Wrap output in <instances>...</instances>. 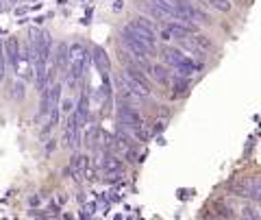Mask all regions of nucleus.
Returning a JSON list of instances; mask_svg holds the SVG:
<instances>
[{
	"label": "nucleus",
	"instance_id": "f257e3e1",
	"mask_svg": "<svg viewBox=\"0 0 261 220\" xmlns=\"http://www.w3.org/2000/svg\"><path fill=\"white\" fill-rule=\"evenodd\" d=\"M92 51H87V46L81 42H74L70 46V66H68V85L74 87L81 79L85 77L87 68L92 66Z\"/></svg>",
	"mask_w": 261,
	"mask_h": 220
},
{
	"label": "nucleus",
	"instance_id": "f03ea898",
	"mask_svg": "<svg viewBox=\"0 0 261 220\" xmlns=\"http://www.w3.org/2000/svg\"><path fill=\"white\" fill-rule=\"evenodd\" d=\"M122 31L128 33V35H133V37H137V39H142L146 46H150L152 51H154V29L144 18H137L133 22H128Z\"/></svg>",
	"mask_w": 261,
	"mask_h": 220
},
{
	"label": "nucleus",
	"instance_id": "7ed1b4c3",
	"mask_svg": "<svg viewBox=\"0 0 261 220\" xmlns=\"http://www.w3.org/2000/svg\"><path fill=\"white\" fill-rule=\"evenodd\" d=\"M176 3V9H178V20H185V22H202V24H209V15L205 11H200L198 7H194L192 3L187 0H174Z\"/></svg>",
	"mask_w": 261,
	"mask_h": 220
},
{
	"label": "nucleus",
	"instance_id": "20e7f679",
	"mask_svg": "<svg viewBox=\"0 0 261 220\" xmlns=\"http://www.w3.org/2000/svg\"><path fill=\"white\" fill-rule=\"evenodd\" d=\"M81 122L76 118V111H70L68 118H65V144L76 149L79 142H81Z\"/></svg>",
	"mask_w": 261,
	"mask_h": 220
},
{
	"label": "nucleus",
	"instance_id": "39448f33",
	"mask_svg": "<svg viewBox=\"0 0 261 220\" xmlns=\"http://www.w3.org/2000/svg\"><path fill=\"white\" fill-rule=\"evenodd\" d=\"M72 175L74 179H94V168H92V159L87 155H76L72 159Z\"/></svg>",
	"mask_w": 261,
	"mask_h": 220
},
{
	"label": "nucleus",
	"instance_id": "423d86ee",
	"mask_svg": "<svg viewBox=\"0 0 261 220\" xmlns=\"http://www.w3.org/2000/svg\"><path fill=\"white\" fill-rule=\"evenodd\" d=\"M100 166L105 170V175H107V179H120L122 173H124V166H122V161L116 157V155H111V153H105V157L100 161Z\"/></svg>",
	"mask_w": 261,
	"mask_h": 220
},
{
	"label": "nucleus",
	"instance_id": "0eeeda50",
	"mask_svg": "<svg viewBox=\"0 0 261 220\" xmlns=\"http://www.w3.org/2000/svg\"><path fill=\"white\" fill-rule=\"evenodd\" d=\"M53 63L57 66V70H63L68 72V66H70V46L65 42H59L55 46L53 51Z\"/></svg>",
	"mask_w": 261,
	"mask_h": 220
},
{
	"label": "nucleus",
	"instance_id": "6e6552de",
	"mask_svg": "<svg viewBox=\"0 0 261 220\" xmlns=\"http://www.w3.org/2000/svg\"><path fill=\"white\" fill-rule=\"evenodd\" d=\"M5 55H7V63L15 70L18 68V63H20V55H22V44L18 42L15 37H9L5 42Z\"/></svg>",
	"mask_w": 261,
	"mask_h": 220
},
{
	"label": "nucleus",
	"instance_id": "1a4fd4ad",
	"mask_svg": "<svg viewBox=\"0 0 261 220\" xmlns=\"http://www.w3.org/2000/svg\"><path fill=\"white\" fill-rule=\"evenodd\" d=\"M92 61H94L96 70L100 72V77H102V75H109V72H111V61H109V55L105 53L102 48H94V51H92Z\"/></svg>",
	"mask_w": 261,
	"mask_h": 220
},
{
	"label": "nucleus",
	"instance_id": "9d476101",
	"mask_svg": "<svg viewBox=\"0 0 261 220\" xmlns=\"http://www.w3.org/2000/svg\"><path fill=\"white\" fill-rule=\"evenodd\" d=\"M252 187H255V181H252V179H244V181L233 183V192L238 194V197L252 199Z\"/></svg>",
	"mask_w": 261,
	"mask_h": 220
},
{
	"label": "nucleus",
	"instance_id": "9b49d317",
	"mask_svg": "<svg viewBox=\"0 0 261 220\" xmlns=\"http://www.w3.org/2000/svg\"><path fill=\"white\" fill-rule=\"evenodd\" d=\"M74 111H76V118L81 122V127H85L87 125V116H89V99H87V94L81 96V101H79Z\"/></svg>",
	"mask_w": 261,
	"mask_h": 220
},
{
	"label": "nucleus",
	"instance_id": "f8f14e48",
	"mask_svg": "<svg viewBox=\"0 0 261 220\" xmlns=\"http://www.w3.org/2000/svg\"><path fill=\"white\" fill-rule=\"evenodd\" d=\"M148 70H150L152 79L157 81L159 85H170V83H172V79H170V72H168L166 68H163V66H150Z\"/></svg>",
	"mask_w": 261,
	"mask_h": 220
},
{
	"label": "nucleus",
	"instance_id": "ddd939ff",
	"mask_svg": "<svg viewBox=\"0 0 261 220\" xmlns=\"http://www.w3.org/2000/svg\"><path fill=\"white\" fill-rule=\"evenodd\" d=\"M187 87H190V81H187V77H181V75H176L174 81H172V89H174V94L176 96H181L187 92Z\"/></svg>",
	"mask_w": 261,
	"mask_h": 220
},
{
	"label": "nucleus",
	"instance_id": "4468645a",
	"mask_svg": "<svg viewBox=\"0 0 261 220\" xmlns=\"http://www.w3.org/2000/svg\"><path fill=\"white\" fill-rule=\"evenodd\" d=\"M209 7H214L216 11H222V13H228L231 11V3L228 0H207Z\"/></svg>",
	"mask_w": 261,
	"mask_h": 220
},
{
	"label": "nucleus",
	"instance_id": "2eb2a0df",
	"mask_svg": "<svg viewBox=\"0 0 261 220\" xmlns=\"http://www.w3.org/2000/svg\"><path fill=\"white\" fill-rule=\"evenodd\" d=\"M100 129L98 127H89V131L85 133V140H87V144L89 146H96V142H98V137H100Z\"/></svg>",
	"mask_w": 261,
	"mask_h": 220
},
{
	"label": "nucleus",
	"instance_id": "dca6fc26",
	"mask_svg": "<svg viewBox=\"0 0 261 220\" xmlns=\"http://www.w3.org/2000/svg\"><path fill=\"white\" fill-rule=\"evenodd\" d=\"M11 89H13V92H11L13 99H18V101L24 99V83H22V81H15V83L11 85Z\"/></svg>",
	"mask_w": 261,
	"mask_h": 220
},
{
	"label": "nucleus",
	"instance_id": "f3484780",
	"mask_svg": "<svg viewBox=\"0 0 261 220\" xmlns=\"http://www.w3.org/2000/svg\"><path fill=\"white\" fill-rule=\"evenodd\" d=\"M5 66H7V55H5V44H3V39H0V83H3V79H5Z\"/></svg>",
	"mask_w": 261,
	"mask_h": 220
},
{
	"label": "nucleus",
	"instance_id": "a211bd4d",
	"mask_svg": "<svg viewBox=\"0 0 261 220\" xmlns=\"http://www.w3.org/2000/svg\"><path fill=\"white\" fill-rule=\"evenodd\" d=\"M242 211H244V214H242L244 218H259V216H261V214H259V211H257L255 207H244Z\"/></svg>",
	"mask_w": 261,
	"mask_h": 220
},
{
	"label": "nucleus",
	"instance_id": "6ab92c4d",
	"mask_svg": "<svg viewBox=\"0 0 261 220\" xmlns=\"http://www.w3.org/2000/svg\"><path fill=\"white\" fill-rule=\"evenodd\" d=\"M94 209H96V205H94V203H89V205H85V207H83L85 216H94Z\"/></svg>",
	"mask_w": 261,
	"mask_h": 220
},
{
	"label": "nucleus",
	"instance_id": "aec40b11",
	"mask_svg": "<svg viewBox=\"0 0 261 220\" xmlns=\"http://www.w3.org/2000/svg\"><path fill=\"white\" fill-rule=\"evenodd\" d=\"M72 107H74V105H72L70 101H63V109H65V111H68V113H70V111H74V109H72Z\"/></svg>",
	"mask_w": 261,
	"mask_h": 220
},
{
	"label": "nucleus",
	"instance_id": "412c9836",
	"mask_svg": "<svg viewBox=\"0 0 261 220\" xmlns=\"http://www.w3.org/2000/svg\"><path fill=\"white\" fill-rule=\"evenodd\" d=\"M22 3V0H7V5H9V7H15V5H20Z\"/></svg>",
	"mask_w": 261,
	"mask_h": 220
},
{
	"label": "nucleus",
	"instance_id": "4be33fe9",
	"mask_svg": "<svg viewBox=\"0 0 261 220\" xmlns=\"http://www.w3.org/2000/svg\"><path fill=\"white\" fill-rule=\"evenodd\" d=\"M3 3H5V0H0V11H3V7H5V5H3Z\"/></svg>",
	"mask_w": 261,
	"mask_h": 220
},
{
	"label": "nucleus",
	"instance_id": "5701e85b",
	"mask_svg": "<svg viewBox=\"0 0 261 220\" xmlns=\"http://www.w3.org/2000/svg\"><path fill=\"white\" fill-rule=\"evenodd\" d=\"M259 203H261V201H259Z\"/></svg>",
	"mask_w": 261,
	"mask_h": 220
}]
</instances>
